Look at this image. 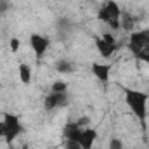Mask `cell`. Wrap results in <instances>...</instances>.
I'll list each match as a JSON object with an SVG mask.
<instances>
[{
    "mask_svg": "<svg viewBox=\"0 0 149 149\" xmlns=\"http://www.w3.org/2000/svg\"><path fill=\"white\" fill-rule=\"evenodd\" d=\"M95 139H97V132H95L94 128L87 127V128H83V130H81L80 139H78V144H80V148H81V149H92V148H94Z\"/></svg>",
    "mask_w": 149,
    "mask_h": 149,
    "instance_id": "obj_8",
    "label": "cell"
},
{
    "mask_svg": "<svg viewBox=\"0 0 149 149\" xmlns=\"http://www.w3.org/2000/svg\"><path fill=\"white\" fill-rule=\"evenodd\" d=\"M3 123H5V128H7V134H5V142L7 144H12L21 134H23V125L19 121V118L12 113H5L3 114Z\"/></svg>",
    "mask_w": 149,
    "mask_h": 149,
    "instance_id": "obj_3",
    "label": "cell"
},
{
    "mask_svg": "<svg viewBox=\"0 0 149 149\" xmlns=\"http://www.w3.org/2000/svg\"><path fill=\"white\" fill-rule=\"evenodd\" d=\"M109 149H123V142L120 139H111L109 141Z\"/></svg>",
    "mask_w": 149,
    "mask_h": 149,
    "instance_id": "obj_17",
    "label": "cell"
},
{
    "mask_svg": "<svg viewBox=\"0 0 149 149\" xmlns=\"http://www.w3.org/2000/svg\"><path fill=\"white\" fill-rule=\"evenodd\" d=\"M56 70H57L61 74H70V73L74 70V66L70 63V61H66V59H61V61H57V64H56Z\"/></svg>",
    "mask_w": 149,
    "mask_h": 149,
    "instance_id": "obj_12",
    "label": "cell"
},
{
    "mask_svg": "<svg viewBox=\"0 0 149 149\" xmlns=\"http://www.w3.org/2000/svg\"><path fill=\"white\" fill-rule=\"evenodd\" d=\"M9 9V2L7 0H0V14H3Z\"/></svg>",
    "mask_w": 149,
    "mask_h": 149,
    "instance_id": "obj_20",
    "label": "cell"
},
{
    "mask_svg": "<svg viewBox=\"0 0 149 149\" xmlns=\"http://www.w3.org/2000/svg\"><path fill=\"white\" fill-rule=\"evenodd\" d=\"M149 45V30H139V31H134L130 33L128 38V50L137 56L144 47Z\"/></svg>",
    "mask_w": 149,
    "mask_h": 149,
    "instance_id": "obj_4",
    "label": "cell"
},
{
    "mask_svg": "<svg viewBox=\"0 0 149 149\" xmlns=\"http://www.w3.org/2000/svg\"><path fill=\"white\" fill-rule=\"evenodd\" d=\"M66 90H68V83H66L64 80H56V81L52 83V87H50V92H57V94L66 92Z\"/></svg>",
    "mask_w": 149,
    "mask_h": 149,
    "instance_id": "obj_13",
    "label": "cell"
},
{
    "mask_svg": "<svg viewBox=\"0 0 149 149\" xmlns=\"http://www.w3.org/2000/svg\"><path fill=\"white\" fill-rule=\"evenodd\" d=\"M102 38H104L106 42H109V43H114V45H116V40H114V37H113L111 33H102Z\"/></svg>",
    "mask_w": 149,
    "mask_h": 149,
    "instance_id": "obj_19",
    "label": "cell"
},
{
    "mask_svg": "<svg viewBox=\"0 0 149 149\" xmlns=\"http://www.w3.org/2000/svg\"><path fill=\"white\" fill-rule=\"evenodd\" d=\"M21 149H28V148H26V146H24V148H21Z\"/></svg>",
    "mask_w": 149,
    "mask_h": 149,
    "instance_id": "obj_22",
    "label": "cell"
},
{
    "mask_svg": "<svg viewBox=\"0 0 149 149\" xmlns=\"http://www.w3.org/2000/svg\"><path fill=\"white\" fill-rule=\"evenodd\" d=\"M95 49H97V52H99L102 57H111L113 52L116 50V45L106 42L102 37H95Z\"/></svg>",
    "mask_w": 149,
    "mask_h": 149,
    "instance_id": "obj_9",
    "label": "cell"
},
{
    "mask_svg": "<svg viewBox=\"0 0 149 149\" xmlns=\"http://www.w3.org/2000/svg\"><path fill=\"white\" fill-rule=\"evenodd\" d=\"M66 102H68V95H66V92H61V94H57V92H50V94L45 97L43 106H45L47 111H52V109H56V108H59V106H64Z\"/></svg>",
    "mask_w": 149,
    "mask_h": 149,
    "instance_id": "obj_6",
    "label": "cell"
},
{
    "mask_svg": "<svg viewBox=\"0 0 149 149\" xmlns=\"http://www.w3.org/2000/svg\"><path fill=\"white\" fill-rule=\"evenodd\" d=\"M30 47H31V50H33L37 61H42L43 56L47 54L49 47H50V40L47 37H43V35H40V33H33V35L30 37Z\"/></svg>",
    "mask_w": 149,
    "mask_h": 149,
    "instance_id": "obj_5",
    "label": "cell"
},
{
    "mask_svg": "<svg viewBox=\"0 0 149 149\" xmlns=\"http://www.w3.org/2000/svg\"><path fill=\"white\" fill-rule=\"evenodd\" d=\"M135 57H137L139 61H142V63H148V64H149V45H148V47H144V49H142V50H141V52H139Z\"/></svg>",
    "mask_w": 149,
    "mask_h": 149,
    "instance_id": "obj_15",
    "label": "cell"
},
{
    "mask_svg": "<svg viewBox=\"0 0 149 149\" xmlns=\"http://www.w3.org/2000/svg\"><path fill=\"white\" fill-rule=\"evenodd\" d=\"M81 130H83V128L80 127V123H70V125H66V127H64L66 141H74V142H78Z\"/></svg>",
    "mask_w": 149,
    "mask_h": 149,
    "instance_id": "obj_10",
    "label": "cell"
},
{
    "mask_svg": "<svg viewBox=\"0 0 149 149\" xmlns=\"http://www.w3.org/2000/svg\"><path fill=\"white\" fill-rule=\"evenodd\" d=\"M66 149H81V148H80V144L74 142V141H66Z\"/></svg>",
    "mask_w": 149,
    "mask_h": 149,
    "instance_id": "obj_18",
    "label": "cell"
},
{
    "mask_svg": "<svg viewBox=\"0 0 149 149\" xmlns=\"http://www.w3.org/2000/svg\"><path fill=\"white\" fill-rule=\"evenodd\" d=\"M97 19L102 21L104 24H108L111 30H120V19H121V9L118 5V2L114 0H106L99 10H97Z\"/></svg>",
    "mask_w": 149,
    "mask_h": 149,
    "instance_id": "obj_2",
    "label": "cell"
},
{
    "mask_svg": "<svg viewBox=\"0 0 149 149\" xmlns=\"http://www.w3.org/2000/svg\"><path fill=\"white\" fill-rule=\"evenodd\" d=\"M17 74H19V81H21V83L30 85V81H31V68H30V64L21 63V64L17 66Z\"/></svg>",
    "mask_w": 149,
    "mask_h": 149,
    "instance_id": "obj_11",
    "label": "cell"
},
{
    "mask_svg": "<svg viewBox=\"0 0 149 149\" xmlns=\"http://www.w3.org/2000/svg\"><path fill=\"white\" fill-rule=\"evenodd\" d=\"M120 26H121L123 30L130 31V30H132V26H134V21H132V17H130V16H127V14H121V19H120Z\"/></svg>",
    "mask_w": 149,
    "mask_h": 149,
    "instance_id": "obj_14",
    "label": "cell"
},
{
    "mask_svg": "<svg viewBox=\"0 0 149 149\" xmlns=\"http://www.w3.org/2000/svg\"><path fill=\"white\" fill-rule=\"evenodd\" d=\"M5 134H7V128H5V123H3V120H2V121H0V137L5 139Z\"/></svg>",
    "mask_w": 149,
    "mask_h": 149,
    "instance_id": "obj_21",
    "label": "cell"
},
{
    "mask_svg": "<svg viewBox=\"0 0 149 149\" xmlns=\"http://www.w3.org/2000/svg\"><path fill=\"white\" fill-rule=\"evenodd\" d=\"M90 70H92V74H94L101 83L106 85V83L109 81V74H111V66H109V64H106V63H92Z\"/></svg>",
    "mask_w": 149,
    "mask_h": 149,
    "instance_id": "obj_7",
    "label": "cell"
},
{
    "mask_svg": "<svg viewBox=\"0 0 149 149\" xmlns=\"http://www.w3.org/2000/svg\"><path fill=\"white\" fill-rule=\"evenodd\" d=\"M9 47H10V52H17L19 50V47H21V40L19 38H16V37H12L10 38V42H9Z\"/></svg>",
    "mask_w": 149,
    "mask_h": 149,
    "instance_id": "obj_16",
    "label": "cell"
},
{
    "mask_svg": "<svg viewBox=\"0 0 149 149\" xmlns=\"http://www.w3.org/2000/svg\"><path fill=\"white\" fill-rule=\"evenodd\" d=\"M125 104L134 116L139 120L142 127H146L148 120V104H149V94L135 88H125Z\"/></svg>",
    "mask_w": 149,
    "mask_h": 149,
    "instance_id": "obj_1",
    "label": "cell"
}]
</instances>
